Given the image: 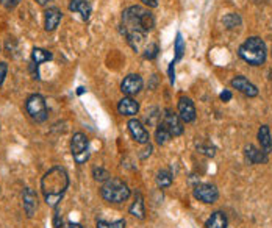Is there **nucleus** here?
Masks as SVG:
<instances>
[{
  "label": "nucleus",
  "instance_id": "nucleus-1",
  "mask_svg": "<svg viewBox=\"0 0 272 228\" xmlns=\"http://www.w3.org/2000/svg\"><path fill=\"white\" fill-rule=\"evenodd\" d=\"M69 188V175L65 168L55 166L49 169L44 177L41 178V191H43L44 200L52 208H56L61 199L65 197Z\"/></svg>",
  "mask_w": 272,
  "mask_h": 228
},
{
  "label": "nucleus",
  "instance_id": "nucleus-2",
  "mask_svg": "<svg viewBox=\"0 0 272 228\" xmlns=\"http://www.w3.org/2000/svg\"><path fill=\"white\" fill-rule=\"evenodd\" d=\"M239 56L250 66H261L267 56L264 41L258 36L247 38L239 47Z\"/></svg>",
  "mask_w": 272,
  "mask_h": 228
},
{
  "label": "nucleus",
  "instance_id": "nucleus-3",
  "mask_svg": "<svg viewBox=\"0 0 272 228\" xmlns=\"http://www.w3.org/2000/svg\"><path fill=\"white\" fill-rule=\"evenodd\" d=\"M100 196L108 203H122L130 197V188L122 180L111 177L102 184Z\"/></svg>",
  "mask_w": 272,
  "mask_h": 228
},
{
  "label": "nucleus",
  "instance_id": "nucleus-4",
  "mask_svg": "<svg viewBox=\"0 0 272 228\" xmlns=\"http://www.w3.org/2000/svg\"><path fill=\"white\" fill-rule=\"evenodd\" d=\"M25 110L35 122H44L49 116L46 99L41 94H32L25 102Z\"/></svg>",
  "mask_w": 272,
  "mask_h": 228
},
{
  "label": "nucleus",
  "instance_id": "nucleus-5",
  "mask_svg": "<svg viewBox=\"0 0 272 228\" xmlns=\"http://www.w3.org/2000/svg\"><path fill=\"white\" fill-rule=\"evenodd\" d=\"M71 153L77 164H85L89 159V141L86 135L75 133L71 139Z\"/></svg>",
  "mask_w": 272,
  "mask_h": 228
},
{
  "label": "nucleus",
  "instance_id": "nucleus-6",
  "mask_svg": "<svg viewBox=\"0 0 272 228\" xmlns=\"http://www.w3.org/2000/svg\"><path fill=\"white\" fill-rule=\"evenodd\" d=\"M194 197L199 200V202H203V203H208L211 205L215 203L218 199H219V191L215 184H208V183H202V184H197L194 188Z\"/></svg>",
  "mask_w": 272,
  "mask_h": 228
},
{
  "label": "nucleus",
  "instance_id": "nucleus-7",
  "mask_svg": "<svg viewBox=\"0 0 272 228\" xmlns=\"http://www.w3.org/2000/svg\"><path fill=\"white\" fill-rule=\"evenodd\" d=\"M161 125L171 133V136H180L183 133V122L172 110H166L163 114Z\"/></svg>",
  "mask_w": 272,
  "mask_h": 228
},
{
  "label": "nucleus",
  "instance_id": "nucleus-8",
  "mask_svg": "<svg viewBox=\"0 0 272 228\" xmlns=\"http://www.w3.org/2000/svg\"><path fill=\"white\" fill-rule=\"evenodd\" d=\"M141 89H142V78H141L138 74H130V75H127V77L122 80V83H120V91H122V94L129 95V97L136 95Z\"/></svg>",
  "mask_w": 272,
  "mask_h": 228
},
{
  "label": "nucleus",
  "instance_id": "nucleus-9",
  "mask_svg": "<svg viewBox=\"0 0 272 228\" xmlns=\"http://www.w3.org/2000/svg\"><path fill=\"white\" fill-rule=\"evenodd\" d=\"M178 117L182 122H193L196 119V107L194 102L190 97H180L178 99Z\"/></svg>",
  "mask_w": 272,
  "mask_h": 228
},
{
  "label": "nucleus",
  "instance_id": "nucleus-10",
  "mask_svg": "<svg viewBox=\"0 0 272 228\" xmlns=\"http://www.w3.org/2000/svg\"><path fill=\"white\" fill-rule=\"evenodd\" d=\"M127 125H129V132H130L132 138L138 144H149V141H150L149 132L145 130V127L142 125V123L138 119H130Z\"/></svg>",
  "mask_w": 272,
  "mask_h": 228
},
{
  "label": "nucleus",
  "instance_id": "nucleus-11",
  "mask_svg": "<svg viewBox=\"0 0 272 228\" xmlns=\"http://www.w3.org/2000/svg\"><path fill=\"white\" fill-rule=\"evenodd\" d=\"M232 86L247 97H257L258 95V88L243 75H238L232 80Z\"/></svg>",
  "mask_w": 272,
  "mask_h": 228
},
{
  "label": "nucleus",
  "instance_id": "nucleus-12",
  "mask_svg": "<svg viewBox=\"0 0 272 228\" xmlns=\"http://www.w3.org/2000/svg\"><path fill=\"white\" fill-rule=\"evenodd\" d=\"M22 205H24V210L25 214L28 217H33L36 210H38V196L32 188H25L22 192Z\"/></svg>",
  "mask_w": 272,
  "mask_h": 228
},
{
  "label": "nucleus",
  "instance_id": "nucleus-13",
  "mask_svg": "<svg viewBox=\"0 0 272 228\" xmlns=\"http://www.w3.org/2000/svg\"><path fill=\"white\" fill-rule=\"evenodd\" d=\"M117 111H119V114H122V116H129V117H132V116H135V114H138V111H139V103L133 99V97H124V99H120L119 100V103H117Z\"/></svg>",
  "mask_w": 272,
  "mask_h": 228
},
{
  "label": "nucleus",
  "instance_id": "nucleus-14",
  "mask_svg": "<svg viewBox=\"0 0 272 228\" xmlns=\"http://www.w3.org/2000/svg\"><path fill=\"white\" fill-rule=\"evenodd\" d=\"M244 155L249 164H266L267 162V153L257 149L252 144H249V146L244 147Z\"/></svg>",
  "mask_w": 272,
  "mask_h": 228
},
{
  "label": "nucleus",
  "instance_id": "nucleus-15",
  "mask_svg": "<svg viewBox=\"0 0 272 228\" xmlns=\"http://www.w3.org/2000/svg\"><path fill=\"white\" fill-rule=\"evenodd\" d=\"M61 17H63V13H61L56 7L47 8V10H46V16H44L46 30H47V31L56 30V27H58L59 22H61Z\"/></svg>",
  "mask_w": 272,
  "mask_h": 228
},
{
  "label": "nucleus",
  "instance_id": "nucleus-16",
  "mask_svg": "<svg viewBox=\"0 0 272 228\" xmlns=\"http://www.w3.org/2000/svg\"><path fill=\"white\" fill-rule=\"evenodd\" d=\"M69 10L74 13H78L83 20H88L91 16V5L86 2V0H71Z\"/></svg>",
  "mask_w": 272,
  "mask_h": 228
},
{
  "label": "nucleus",
  "instance_id": "nucleus-17",
  "mask_svg": "<svg viewBox=\"0 0 272 228\" xmlns=\"http://www.w3.org/2000/svg\"><path fill=\"white\" fill-rule=\"evenodd\" d=\"M258 142L261 146V150L264 153H270L272 152V138H270V130L267 125H261L258 130Z\"/></svg>",
  "mask_w": 272,
  "mask_h": 228
},
{
  "label": "nucleus",
  "instance_id": "nucleus-18",
  "mask_svg": "<svg viewBox=\"0 0 272 228\" xmlns=\"http://www.w3.org/2000/svg\"><path fill=\"white\" fill-rule=\"evenodd\" d=\"M227 225H228V220H227V216L222 211L213 213L210 217H208V220L205 223L206 228H227Z\"/></svg>",
  "mask_w": 272,
  "mask_h": 228
},
{
  "label": "nucleus",
  "instance_id": "nucleus-19",
  "mask_svg": "<svg viewBox=\"0 0 272 228\" xmlns=\"http://www.w3.org/2000/svg\"><path fill=\"white\" fill-rule=\"evenodd\" d=\"M32 59H33V64L36 66V69L46 63V61H50L52 59V53L49 50H44V49H39V47H35L32 50Z\"/></svg>",
  "mask_w": 272,
  "mask_h": 228
},
{
  "label": "nucleus",
  "instance_id": "nucleus-20",
  "mask_svg": "<svg viewBox=\"0 0 272 228\" xmlns=\"http://www.w3.org/2000/svg\"><path fill=\"white\" fill-rule=\"evenodd\" d=\"M130 214L136 219H144L145 217V208H144V200H142V196L138 192L136 197H135V202L132 203L130 206Z\"/></svg>",
  "mask_w": 272,
  "mask_h": 228
},
{
  "label": "nucleus",
  "instance_id": "nucleus-21",
  "mask_svg": "<svg viewBox=\"0 0 272 228\" xmlns=\"http://www.w3.org/2000/svg\"><path fill=\"white\" fill-rule=\"evenodd\" d=\"M222 22H224V25H225L228 30H232V28L239 27L243 20H241V16H239V14H236V13H230V14H227V16L222 19Z\"/></svg>",
  "mask_w": 272,
  "mask_h": 228
},
{
  "label": "nucleus",
  "instance_id": "nucleus-22",
  "mask_svg": "<svg viewBox=\"0 0 272 228\" xmlns=\"http://www.w3.org/2000/svg\"><path fill=\"white\" fill-rule=\"evenodd\" d=\"M157 184L160 188H169L172 184V174L169 171H160L157 174Z\"/></svg>",
  "mask_w": 272,
  "mask_h": 228
},
{
  "label": "nucleus",
  "instance_id": "nucleus-23",
  "mask_svg": "<svg viewBox=\"0 0 272 228\" xmlns=\"http://www.w3.org/2000/svg\"><path fill=\"white\" fill-rule=\"evenodd\" d=\"M171 138H172L171 133L167 132V130L161 125V123H160L158 128H157V132H155V139H157V142L160 144V146H164V144L169 141Z\"/></svg>",
  "mask_w": 272,
  "mask_h": 228
},
{
  "label": "nucleus",
  "instance_id": "nucleus-24",
  "mask_svg": "<svg viewBox=\"0 0 272 228\" xmlns=\"http://www.w3.org/2000/svg\"><path fill=\"white\" fill-rule=\"evenodd\" d=\"M96 226L97 228H125V220L119 219L116 222H107V220H103V219H97Z\"/></svg>",
  "mask_w": 272,
  "mask_h": 228
},
{
  "label": "nucleus",
  "instance_id": "nucleus-25",
  "mask_svg": "<svg viewBox=\"0 0 272 228\" xmlns=\"http://www.w3.org/2000/svg\"><path fill=\"white\" fill-rule=\"evenodd\" d=\"M93 177L96 181H102V183H105L107 180L111 178V174L107 171V169H103V168H94L93 169Z\"/></svg>",
  "mask_w": 272,
  "mask_h": 228
},
{
  "label": "nucleus",
  "instance_id": "nucleus-26",
  "mask_svg": "<svg viewBox=\"0 0 272 228\" xmlns=\"http://www.w3.org/2000/svg\"><path fill=\"white\" fill-rule=\"evenodd\" d=\"M183 52H185V43H183V39H182V35L177 33V39H175V58H174V63H177L178 59H182Z\"/></svg>",
  "mask_w": 272,
  "mask_h": 228
},
{
  "label": "nucleus",
  "instance_id": "nucleus-27",
  "mask_svg": "<svg viewBox=\"0 0 272 228\" xmlns=\"http://www.w3.org/2000/svg\"><path fill=\"white\" fill-rule=\"evenodd\" d=\"M158 46L157 44H149V47H145V52H144V58H147V59H154L157 58L158 55Z\"/></svg>",
  "mask_w": 272,
  "mask_h": 228
},
{
  "label": "nucleus",
  "instance_id": "nucleus-28",
  "mask_svg": "<svg viewBox=\"0 0 272 228\" xmlns=\"http://www.w3.org/2000/svg\"><path fill=\"white\" fill-rule=\"evenodd\" d=\"M197 152L206 155V156H215L216 153V149L211 147V146H206V144H200V146H197Z\"/></svg>",
  "mask_w": 272,
  "mask_h": 228
},
{
  "label": "nucleus",
  "instance_id": "nucleus-29",
  "mask_svg": "<svg viewBox=\"0 0 272 228\" xmlns=\"http://www.w3.org/2000/svg\"><path fill=\"white\" fill-rule=\"evenodd\" d=\"M22 0H0V4H2V7L4 8H7V10H13V8H16Z\"/></svg>",
  "mask_w": 272,
  "mask_h": 228
},
{
  "label": "nucleus",
  "instance_id": "nucleus-30",
  "mask_svg": "<svg viewBox=\"0 0 272 228\" xmlns=\"http://www.w3.org/2000/svg\"><path fill=\"white\" fill-rule=\"evenodd\" d=\"M7 74H8V64L2 61V63H0V88H2V85H4Z\"/></svg>",
  "mask_w": 272,
  "mask_h": 228
},
{
  "label": "nucleus",
  "instance_id": "nucleus-31",
  "mask_svg": "<svg viewBox=\"0 0 272 228\" xmlns=\"http://www.w3.org/2000/svg\"><path fill=\"white\" fill-rule=\"evenodd\" d=\"M141 2H142L145 7H149V8H155V7H158V0H141Z\"/></svg>",
  "mask_w": 272,
  "mask_h": 228
},
{
  "label": "nucleus",
  "instance_id": "nucleus-32",
  "mask_svg": "<svg viewBox=\"0 0 272 228\" xmlns=\"http://www.w3.org/2000/svg\"><path fill=\"white\" fill-rule=\"evenodd\" d=\"M53 225H55V228H61V226H63V219L59 217V213H55V217H53Z\"/></svg>",
  "mask_w": 272,
  "mask_h": 228
},
{
  "label": "nucleus",
  "instance_id": "nucleus-33",
  "mask_svg": "<svg viewBox=\"0 0 272 228\" xmlns=\"http://www.w3.org/2000/svg\"><path fill=\"white\" fill-rule=\"evenodd\" d=\"M221 100H224V102H230V100H232V92H230L228 89H225L224 92H221Z\"/></svg>",
  "mask_w": 272,
  "mask_h": 228
},
{
  "label": "nucleus",
  "instance_id": "nucleus-34",
  "mask_svg": "<svg viewBox=\"0 0 272 228\" xmlns=\"http://www.w3.org/2000/svg\"><path fill=\"white\" fill-rule=\"evenodd\" d=\"M142 152H144V153H141V158H147V156H150V153H152V146H150V144H149V146L145 147Z\"/></svg>",
  "mask_w": 272,
  "mask_h": 228
},
{
  "label": "nucleus",
  "instance_id": "nucleus-35",
  "mask_svg": "<svg viewBox=\"0 0 272 228\" xmlns=\"http://www.w3.org/2000/svg\"><path fill=\"white\" fill-rule=\"evenodd\" d=\"M68 226H69V228H83L80 223H72V222H71V223H68Z\"/></svg>",
  "mask_w": 272,
  "mask_h": 228
},
{
  "label": "nucleus",
  "instance_id": "nucleus-36",
  "mask_svg": "<svg viewBox=\"0 0 272 228\" xmlns=\"http://www.w3.org/2000/svg\"><path fill=\"white\" fill-rule=\"evenodd\" d=\"M36 2H38L39 5H47V4L50 2V0H36Z\"/></svg>",
  "mask_w": 272,
  "mask_h": 228
},
{
  "label": "nucleus",
  "instance_id": "nucleus-37",
  "mask_svg": "<svg viewBox=\"0 0 272 228\" xmlns=\"http://www.w3.org/2000/svg\"><path fill=\"white\" fill-rule=\"evenodd\" d=\"M83 92H85V88H78V91H77V94L80 95V94H83Z\"/></svg>",
  "mask_w": 272,
  "mask_h": 228
}]
</instances>
